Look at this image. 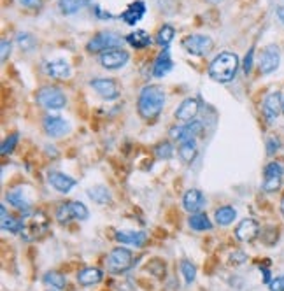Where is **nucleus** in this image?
<instances>
[{
  "instance_id": "obj_1",
  "label": "nucleus",
  "mask_w": 284,
  "mask_h": 291,
  "mask_svg": "<svg viewBox=\"0 0 284 291\" xmlns=\"http://www.w3.org/2000/svg\"><path fill=\"white\" fill-rule=\"evenodd\" d=\"M165 105V92L161 86L149 84L140 90L139 100H137V111L142 120H155L160 116Z\"/></svg>"
},
{
  "instance_id": "obj_2",
  "label": "nucleus",
  "mask_w": 284,
  "mask_h": 291,
  "mask_svg": "<svg viewBox=\"0 0 284 291\" xmlns=\"http://www.w3.org/2000/svg\"><path fill=\"white\" fill-rule=\"evenodd\" d=\"M239 56L230 51H223L219 53L209 65V76L216 82H230L237 76L239 70Z\"/></svg>"
},
{
  "instance_id": "obj_3",
  "label": "nucleus",
  "mask_w": 284,
  "mask_h": 291,
  "mask_svg": "<svg viewBox=\"0 0 284 291\" xmlns=\"http://www.w3.org/2000/svg\"><path fill=\"white\" fill-rule=\"evenodd\" d=\"M21 237L25 241H37V239H42L49 230V219L44 212L37 211L32 212V214H26L21 218Z\"/></svg>"
},
{
  "instance_id": "obj_4",
  "label": "nucleus",
  "mask_w": 284,
  "mask_h": 291,
  "mask_svg": "<svg viewBox=\"0 0 284 291\" xmlns=\"http://www.w3.org/2000/svg\"><path fill=\"white\" fill-rule=\"evenodd\" d=\"M35 100L41 107L49 109V111H60L67 105V97L56 86H44L37 92Z\"/></svg>"
},
{
  "instance_id": "obj_5",
  "label": "nucleus",
  "mask_w": 284,
  "mask_h": 291,
  "mask_svg": "<svg viewBox=\"0 0 284 291\" xmlns=\"http://www.w3.org/2000/svg\"><path fill=\"white\" fill-rule=\"evenodd\" d=\"M135 263V258H133V253L126 247H114L107 256V269L112 274H125L128 272L130 269Z\"/></svg>"
},
{
  "instance_id": "obj_6",
  "label": "nucleus",
  "mask_w": 284,
  "mask_h": 291,
  "mask_svg": "<svg viewBox=\"0 0 284 291\" xmlns=\"http://www.w3.org/2000/svg\"><path fill=\"white\" fill-rule=\"evenodd\" d=\"M54 216H56V221L63 225V223L72 221V219L84 221V219H88L90 211H88V207H86L82 202H76V200H72V202L60 203V206L56 207V212H54Z\"/></svg>"
},
{
  "instance_id": "obj_7",
  "label": "nucleus",
  "mask_w": 284,
  "mask_h": 291,
  "mask_svg": "<svg viewBox=\"0 0 284 291\" xmlns=\"http://www.w3.org/2000/svg\"><path fill=\"white\" fill-rule=\"evenodd\" d=\"M125 42V39L121 35L114 34V32H100L97 34L93 39H90V42L86 44V49L90 53H104L107 49L114 48H121Z\"/></svg>"
},
{
  "instance_id": "obj_8",
  "label": "nucleus",
  "mask_w": 284,
  "mask_h": 291,
  "mask_svg": "<svg viewBox=\"0 0 284 291\" xmlns=\"http://www.w3.org/2000/svg\"><path fill=\"white\" fill-rule=\"evenodd\" d=\"M183 48L186 49L189 54L204 56V54H207L212 51V48H214V41H212L209 35L191 34L183 39Z\"/></svg>"
},
{
  "instance_id": "obj_9",
  "label": "nucleus",
  "mask_w": 284,
  "mask_h": 291,
  "mask_svg": "<svg viewBox=\"0 0 284 291\" xmlns=\"http://www.w3.org/2000/svg\"><path fill=\"white\" fill-rule=\"evenodd\" d=\"M279 64H281V53H279V48L274 44L267 46L265 49L262 51L258 60V69L262 76H268V74L275 72L279 69Z\"/></svg>"
},
{
  "instance_id": "obj_10",
  "label": "nucleus",
  "mask_w": 284,
  "mask_h": 291,
  "mask_svg": "<svg viewBox=\"0 0 284 291\" xmlns=\"http://www.w3.org/2000/svg\"><path fill=\"white\" fill-rule=\"evenodd\" d=\"M282 174H284V168L279 162H270L267 163L265 170H263V191L267 193H274L281 188L282 183Z\"/></svg>"
},
{
  "instance_id": "obj_11",
  "label": "nucleus",
  "mask_w": 284,
  "mask_h": 291,
  "mask_svg": "<svg viewBox=\"0 0 284 291\" xmlns=\"http://www.w3.org/2000/svg\"><path fill=\"white\" fill-rule=\"evenodd\" d=\"M100 65L107 70H116L121 69V67L126 65V62L130 60V54L126 49L121 48H114V49H107L104 53H100Z\"/></svg>"
},
{
  "instance_id": "obj_12",
  "label": "nucleus",
  "mask_w": 284,
  "mask_h": 291,
  "mask_svg": "<svg viewBox=\"0 0 284 291\" xmlns=\"http://www.w3.org/2000/svg\"><path fill=\"white\" fill-rule=\"evenodd\" d=\"M90 86H92L95 93L100 95L104 100H114V98H118L121 93L120 84L114 79H110V77H97V79H92L90 81Z\"/></svg>"
},
{
  "instance_id": "obj_13",
  "label": "nucleus",
  "mask_w": 284,
  "mask_h": 291,
  "mask_svg": "<svg viewBox=\"0 0 284 291\" xmlns=\"http://www.w3.org/2000/svg\"><path fill=\"white\" fill-rule=\"evenodd\" d=\"M282 95L281 92H270L268 95H265L262 102V111L263 116L268 123H274L275 120L279 118V114L282 112Z\"/></svg>"
},
{
  "instance_id": "obj_14",
  "label": "nucleus",
  "mask_w": 284,
  "mask_h": 291,
  "mask_svg": "<svg viewBox=\"0 0 284 291\" xmlns=\"http://www.w3.org/2000/svg\"><path fill=\"white\" fill-rule=\"evenodd\" d=\"M47 183H49V186L53 188V190H56L58 193H70V191L76 188L77 181L74 178H70V176L63 174V172H49L47 174Z\"/></svg>"
},
{
  "instance_id": "obj_15",
  "label": "nucleus",
  "mask_w": 284,
  "mask_h": 291,
  "mask_svg": "<svg viewBox=\"0 0 284 291\" xmlns=\"http://www.w3.org/2000/svg\"><path fill=\"white\" fill-rule=\"evenodd\" d=\"M202 132H204L202 123L195 120V121H191V123H184V125H181V127L171 128V137L176 140H179V142H183V140H188V139H196Z\"/></svg>"
},
{
  "instance_id": "obj_16",
  "label": "nucleus",
  "mask_w": 284,
  "mask_h": 291,
  "mask_svg": "<svg viewBox=\"0 0 284 291\" xmlns=\"http://www.w3.org/2000/svg\"><path fill=\"white\" fill-rule=\"evenodd\" d=\"M260 235V225L251 218H246L237 225L235 237L240 242H252Z\"/></svg>"
},
{
  "instance_id": "obj_17",
  "label": "nucleus",
  "mask_w": 284,
  "mask_h": 291,
  "mask_svg": "<svg viewBox=\"0 0 284 291\" xmlns=\"http://www.w3.org/2000/svg\"><path fill=\"white\" fill-rule=\"evenodd\" d=\"M116 241L120 244H125V246L144 247L146 242H148V234L140 230H118Z\"/></svg>"
},
{
  "instance_id": "obj_18",
  "label": "nucleus",
  "mask_w": 284,
  "mask_h": 291,
  "mask_svg": "<svg viewBox=\"0 0 284 291\" xmlns=\"http://www.w3.org/2000/svg\"><path fill=\"white\" fill-rule=\"evenodd\" d=\"M198 111H200V102L196 98H186L176 109V118L179 121H183V123H191V121H195Z\"/></svg>"
},
{
  "instance_id": "obj_19",
  "label": "nucleus",
  "mask_w": 284,
  "mask_h": 291,
  "mask_svg": "<svg viewBox=\"0 0 284 291\" xmlns=\"http://www.w3.org/2000/svg\"><path fill=\"white\" fill-rule=\"evenodd\" d=\"M42 127H44V132L47 133V135L53 137V139L63 137L70 130L69 123H67L62 116H47V118H44V123H42Z\"/></svg>"
},
{
  "instance_id": "obj_20",
  "label": "nucleus",
  "mask_w": 284,
  "mask_h": 291,
  "mask_svg": "<svg viewBox=\"0 0 284 291\" xmlns=\"http://www.w3.org/2000/svg\"><path fill=\"white\" fill-rule=\"evenodd\" d=\"M183 207L184 211H188L189 214H195V212H202L205 207V196L200 190H188L183 196Z\"/></svg>"
},
{
  "instance_id": "obj_21",
  "label": "nucleus",
  "mask_w": 284,
  "mask_h": 291,
  "mask_svg": "<svg viewBox=\"0 0 284 291\" xmlns=\"http://www.w3.org/2000/svg\"><path fill=\"white\" fill-rule=\"evenodd\" d=\"M44 72L53 79H69L72 76V69H70L69 62L65 60H51L44 64Z\"/></svg>"
},
{
  "instance_id": "obj_22",
  "label": "nucleus",
  "mask_w": 284,
  "mask_h": 291,
  "mask_svg": "<svg viewBox=\"0 0 284 291\" xmlns=\"http://www.w3.org/2000/svg\"><path fill=\"white\" fill-rule=\"evenodd\" d=\"M172 67H174V62L171 58V49L161 48L160 54H158L156 60H155V65H153V76L165 77L172 70Z\"/></svg>"
},
{
  "instance_id": "obj_23",
  "label": "nucleus",
  "mask_w": 284,
  "mask_h": 291,
  "mask_svg": "<svg viewBox=\"0 0 284 291\" xmlns=\"http://www.w3.org/2000/svg\"><path fill=\"white\" fill-rule=\"evenodd\" d=\"M144 14H146V4L142 0H135V2H132L121 13L120 18L123 19L126 25H135V23H139L144 18Z\"/></svg>"
},
{
  "instance_id": "obj_24",
  "label": "nucleus",
  "mask_w": 284,
  "mask_h": 291,
  "mask_svg": "<svg viewBox=\"0 0 284 291\" xmlns=\"http://www.w3.org/2000/svg\"><path fill=\"white\" fill-rule=\"evenodd\" d=\"M104 279V274H102L100 269H95V267H86L81 272L77 274V282L84 288H90V286H95Z\"/></svg>"
},
{
  "instance_id": "obj_25",
  "label": "nucleus",
  "mask_w": 284,
  "mask_h": 291,
  "mask_svg": "<svg viewBox=\"0 0 284 291\" xmlns=\"http://www.w3.org/2000/svg\"><path fill=\"white\" fill-rule=\"evenodd\" d=\"M177 155L183 162L186 163H191L193 160L196 158L198 155V146H196V139H188V140H183L177 148Z\"/></svg>"
},
{
  "instance_id": "obj_26",
  "label": "nucleus",
  "mask_w": 284,
  "mask_h": 291,
  "mask_svg": "<svg viewBox=\"0 0 284 291\" xmlns=\"http://www.w3.org/2000/svg\"><path fill=\"white\" fill-rule=\"evenodd\" d=\"M6 198H7V202H9L11 206L14 207V209L23 211V212H26V211L30 209V200L26 198L25 193H23V190H19V188L7 191Z\"/></svg>"
},
{
  "instance_id": "obj_27",
  "label": "nucleus",
  "mask_w": 284,
  "mask_h": 291,
  "mask_svg": "<svg viewBox=\"0 0 284 291\" xmlns=\"http://www.w3.org/2000/svg\"><path fill=\"white\" fill-rule=\"evenodd\" d=\"M0 212H2V216H0V226H2L4 231H11V234H19L21 231V218H13L11 214H7V209L6 206L0 207Z\"/></svg>"
},
{
  "instance_id": "obj_28",
  "label": "nucleus",
  "mask_w": 284,
  "mask_h": 291,
  "mask_svg": "<svg viewBox=\"0 0 284 291\" xmlns=\"http://www.w3.org/2000/svg\"><path fill=\"white\" fill-rule=\"evenodd\" d=\"M125 41L128 42V44L132 46V48H135V49H144V48H148V46H151L153 39H151V35L146 34L144 30H135V32H132V34L126 35Z\"/></svg>"
},
{
  "instance_id": "obj_29",
  "label": "nucleus",
  "mask_w": 284,
  "mask_h": 291,
  "mask_svg": "<svg viewBox=\"0 0 284 291\" xmlns=\"http://www.w3.org/2000/svg\"><path fill=\"white\" fill-rule=\"evenodd\" d=\"M188 225L191 226V230H195V231L212 230V223L205 212H195V214H191L188 219Z\"/></svg>"
},
{
  "instance_id": "obj_30",
  "label": "nucleus",
  "mask_w": 284,
  "mask_h": 291,
  "mask_svg": "<svg viewBox=\"0 0 284 291\" xmlns=\"http://www.w3.org/2000/svg\"><path fill=\"white\" fill-rule=\"evenodd\" d=\"M237 218V211L232 206H223L219 209H216L214 212V219L219 226H228L235 221Z\"/></svg>"
},
{
  "instance_id": "obj_31",
  "label": "nucleus",
  "mask_w": 284,
  "mask_h": 291,
  "mask_svg": "<svg viewBox=\"0 0 284 291\" xmlns=\"http://www.w3.org/2000/svg\"><path fill=\"white\" fill-rule=\"evenodd\" d=\"M42 281H44V284H46V286H49V288H53V289H58V291L65 289V286H67V279H65V275L60 274V272H56V270H51V272H46V274H44V277H42Z\"/></svg>"
},
{
  "instance_id": "obj_32",
  "label": "nucleus",
  "mask_w": 284,
  "mask_h": 291,
  "mask_svg": "<svg viewBox=\"0 0 284 291\" xmlns=\"http://www.w3.org/2000/svg\"><path fill=\"white\" fill-rule=\"evenodd\" d=\"M88 196L97 202L98 206H104V203H109L110 200V193L105 186H95V188H90L88 190Z\"/></svg>"
},
{
  "instance_id": "obj_33",
  "label": "nucleus",
  "mask_w": 284,
  "mask_h": 291,
  "mask_svg": "<svg viewBox=\"0 0 284 291\" xmlns=\"http://www.w3.org/2000/svg\"><path fill=\"white\" fill-rule=\"evenodd\" d=\"M174 35H176V28H174L172 25H163L160 30H158L156 42L161 46V48H168V44L172 42Z\"/></svg>"
},
{
  "instance_id": "obj_34",
  "label": "nucleus",
  "mask_w": 284,
  "mask_h": 291,
  "mask_svg": "<svg viewBox=\"0 0 284 291\" xmlns=\"http://www.w3.org/2000/svg\"><path fill=\"white\" fill-rule=\"evenodd\" d=\"M181 274L184 277V282L186 286H191V282L195 281L196 277V269L189 259H181Z\"/></svg>"
},
{
  "instance_id": "obj_35",
  "label": "nucleus",
  "mask_w": 284,
  "mask_h": 291,
  "mask_svg": "<svg viewBox=\"0 0 284 291\" xmlns=\"http://www.w3.org/2000/svg\"><path fill=\"white\" fill-rule=\"evenodd\" d=\"M58 7L63 14L70 16V14H76L79 9L82 7V0H58Z\"/></svg>"
},
{
  "instance_id": "obj_36",
  "label": "nucleus",
  "mask_w": 284,
  "mask_h": 291,
  "mask_svg": "<svg viewBox=\"0 0 284 291\" xmlns=\"http://www.w3.org/2000/svg\"><path fill=\"white\" fill-rule=\"evenodd\" d=\"M155 156L158 160H171L174 156V146L168 140H163L155 148Z\"/></svg>"
},
{
  "instance_id": "obj_37",
  "label": "nucleus",
  "mask_w": 284,
  "mask_h": 291,
  "mask_svg": "<svg viewBox=\"0 0 284 291\" xmlns=\"http://www.w3.org/2000/svg\"><path fill=\"white\" fill-rule=\"evenodd\" d=\"M16 42H18L19 48L25 49V51H30V49L35 48V39H34V35L26 34V32H21V34L16 35Z\"/></svg>"
},
{
  "instance_id": "obj_38",
  "label": "nucleus",
  "mask_w": 284,
  "mask_h": 291,
  "mask_svg": "<svg viewBox=\"0 0 284 291\" xmlns=\"http://www.w3.org/2000/svg\"><path fill=\"white\" fill-rule=\"evenodd\" d=\"M18 140H19V133H11V135L2 142V149H0V153H2L4 156L9 155V153H13L16 144H18Z\"/></svg>"
},
{
  "instance_id": "obj_39",
  "label": "nucleus",
  "mask_w": 284,
  "mask_h": 291,
  "mask_svg": "<svg viewBox=\"0 0 284 291\" xmlns=\"http://www.w3.org/2000/svg\"><path fill=\"white\" fill-rule=\"evenodd\" d=\"M252 64H254V49H249L247 51V54L244 56V62H242V70L246 76H249L251 70H252Z\"/></svg>"
},
{
  "instance_id": "obj_40",
  "label": "nucleus",
  "mask_w": 284,
  "mask_h": 291,
  "mask_svg": "<svg viewBox=\"0 0 284 291\" xmlns=\"http://www.w3.org/2000/svg\"><path fill=\"white\" fill-rule=\"evenodd\" d=\"M9 54H11V42L7 39H2V42H0V60L6 62L9 58Z\"/></svg>"
},
{
  "instance_id": "obj_41",
  "label": "nucleus",
  "mask_w": 284,
  "mask_h": 291,
  "mask_svg": "<svg viewBox=\"0 0 284 291\" xmlns=\"http://www.w3.org/2000/svg\"><path fill=\"white\" fill-rule=\"evenodd\" d=\"M268 289L270 291H284V275H279V277L272 279L270 284H268Z\"/></svg>"
},
{
  "instance_id": "obj_42",
  "label": "nucleus",
  "mask_w": 284,
  "mask_h": 291,
  "mask_svg": "<svg viewBox=\"0 0 284 291\" xmlns=\"http://www.w3.org/2000/svg\"><path fill=\"white\" fill-rule=\"evenodd\" d=\"M279 151V140L277 139H268L267 140V155L274 156Z\"/></svg>"
},
{
  "instance_id": "obj_43",
  "label": "nucleus",
  "mask_w": 284,
  "mask_h": 291,
  "mask_svg": "<svg viewBox=\"0 0 284 291\" xmlns=\"http://www.w3.org/2000/svg\"><path fill=\"white\" fill-rule=\"evenodd\" d=\"M232 259L230 261L234 263V265H240V263L246 261V253H242V251H235V253H232Z\"/></svg>"
},
{
  "instance_id": "obj_44",
  "label": "nucleus",
  "mask_w": 284,
  "mask_h": 291,
  "mask_svg": "<svg viewBox=\"0 0 284 291\" xmlns=\"http://www.w3.org/2000/svg\"><path fill=\"white\" fill-rule=\"evenodd\" d=\"M23 7H29V9H35V7H41L42 0H18Z\"/></svg>"
},
{
  "instance_id": "obj_45",
  "label": "nucleus",
  "mask_w": 284,
  "mask_h": 291,
  "mask_svg": "<svg viewBox=\"0 0 284 291\" xmlns=\"http://www.w3.org/2000/svg\"><path fill=\"white\" fill-rule=\"evenodd\" d=\"M275 13H277V18L281 19V23H284V6L277 7V11H275Z\"/></svg>"
},
{
  "instance_id": "obj_46",
  "label": "nucleus",
  "mask_w": 284,
  "mask_h": 291,
  "mask_svg": "<svg viewBox=\"0 0 284 291\" xmlns=\"http://www.w3.org/2000/svg\"><path fill=\"white\" fill-rule=\"evenodd\" d=\"M205 2H209V4H212V6H216V4H219V2H223V0H205Z\"/></svg>"
},
{
  "instance_id": "obj_47",
  "label": "nucleus",
  "mask_w": 284,
  "mask_h": 291,
  "mask_svg": "<svg viewBox=\"0 0 284 291\" xmlns=\"http://www.w3.org/2000/svg\"><path fill=\"white\" fill-rule=\"evenodd\" d=\"M281 214L284 216V195H282V198H281Z\"/></svg>"
},
{
  "instance_id": "obj_48",
  "label": "nucleus",
  "mask_w": 284,
  "mask_h": 291,
  "mask_svg": "<svg viewBox=\"0 0 284 291\" xmlns=\"http://www.w3.org/2000/svg\"><path fill=\"white\" fill-rule=\"evenodd\" d=\"M47 291H58V289H53V288H49V289H47Z\"/></svg>"
},
{
  "instance_id": "obj_49",
  "label": "nucleus",
  "mask_w": 284,
  "mask_h": 291,
  "mask_svg": "<svg viewBox=\"0 0 284 291\" xmlns=\"http://www.w3.org/2000/svg\"><path fill=\"white\" fill-rule=\"evenodd\" d=\"M282 114H284V100H282Z\"/></svg>"
}]
</instances>
